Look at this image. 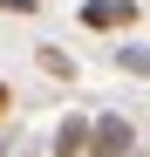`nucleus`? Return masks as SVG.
<instances>
[{"mask_svg":"<svg viewBox=\"0 0 150 157\" xmlns=\"http://www.w3.org/2000/svg\"><path fill=\"white\" fill-rule=\"evenodd\" d=\"M130 144H137L130 116H96L89 123V157H130Z\"/></svg>","mask_w":150,"mask_h":157,"instance_id":"1","label":"nucleus"},{"mask_svg":"<svg viewBox=\"0 0 150 157\" xmlns=\"http://www.w3.org/2000/svg\"><path fill=\"white\" fill-rule=\"evenodd\" d=\"M137 21V0H82V28L109 34V28H130Z\"/></svg>","mask_w":150,"mask_h":157,"instance_id":"2","label":"nucleus"},{"mask_svg":"<svg viewBox=\"0 0 150 157\" xmlns=\"http://www.w3.org/2000/svg\"><path fill=\"white\" fill-rule=\"evenodd\" d=\"M89 123L96 116H62L55 123V157H89Z\"/></svg>","mask_w":150,"mask_h":157,"instance_id":"3","label":"nucleus"},{"mask_svg":"<svg viewBox=\"0 0 150 157\" xmlns=\"http://www.w3.org/2000/svg\"><path fill=\"white\" fill-rule=\"evenodd\" d=\"M116 68H130V75L150 82V48H116Z\"/></svg>","mask_w":150,"mask_h":157,"instance_id":"4","label":"nucleus"},{"mask_svg":"<svg viewBox=\"0 0 150 157\" xmlns=\"http://www.w3.org/2000/svg\"><path fill=\"white\" fill-rule=\"evenodd\" d=\"M41 68H48V75H62V82H68V75H75V62L62 55V48H41Z\"/></svg>","mask_w":150,"mask_h":157,"instance_id":"5","label":"nucleus"},{"mask_svg":"<svg viewBox=\"0 0 150 157\" xmlns=\"http://www.w3.org/2000/svg\"><path fill=\"white\" fill-rule=\"evenodd\" d=\"M41 0H0V14H34Z\"/></svg>","mask_w":150,"mask_h":157,"instance_id":"6","label":"nucleus"},{"mask_svg":"<svg viewBox=\"0 0 150 157\" xmlns=\"http://www.w3.org/2000/svg\"><path fill=\"white\" fill-rule=\"evenodd\" d=\"M7 102H14V89H7V82H0V116H7Z\"/></svg>","mask_w":150,"mask_h":157,"instance_id":"7","label":"nucleus"}]
</instances>
